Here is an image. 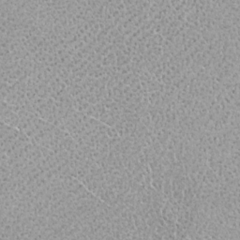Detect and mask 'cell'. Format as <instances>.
Returning a JSON list of instances; mask_svg holds the SVG:
<instances>
[{"instance_id":"obj_1","label":"cell","mask_w":240,"mask_h":240,"mask_svg":"<svg viewBox=\"0 0 240 240\" xmlns=\"http://www.w3.org/2000/svg\"><path fill=\"white\" fill-rule=\"evenodd\" d=\"M106 135L108 136V138L112 139V138H119L118 132L116 130L115 127H108L107 132H106Z\"/></svg>"}]
</instances>
